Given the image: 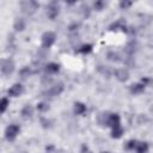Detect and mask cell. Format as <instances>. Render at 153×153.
Listing matches in <instances>:
<instances>
[{
	"label": "cell",
	"mask_w": 153,
	"mask_h": 153,
	"mask_svg": "<svg viewBox=\"0 0 153 153\" xmlns=\"http://www.w3.org/2000/svg\"><path fill=\"white\" fill-rule=\"evenodd\" d=\"M7 106H8V99L7 98H2L1 102H0V111H1V114H4L6 111Z\"/></svg>",
	"instance_id": "obj_21"
},
{
	"label": "cell",
	"mask_w": 153,
	"mask_h": 153,
	"mask_svg": "<svg viewBox=\"0 0 153 153\" xmlns=\"http://www.w3.org/2000/svg\"><path fill=\"white\" fill-rule=\"evenodd\" d=\"M59 71H60V66L57 63H55V62H50V63H48L45 66V72L49 73V74H55Z\"/></svg>",
	"instance_id": "obj_12"
},
{
	"label": "cell",
	"mask_w": 153,
	"mask_h": 153,
	"mask_svg": "<svg viewBox=\"0 0 153 153\" xmlns=\"http://www.w3.org/2000/svg\"><path fill=\"white\" fill-rule=\"evenodd\" d=\"M13 27H14L16 31H23L25 29V20L23 18H16Z\"/></svg>",
	"instance_id": "obj_14"
},
{
	"label": "cell",
	"mask_w": 153,
	"mask_h": 153,
	"mask_svg": "<svg viewBox=\"0 0 153 153\" xmlns=\"http://www.w3.org/2000/svg\"><path fill=\"white\" fill-rule=\"evenodd\" d=\"M14 71V63L11 59H5L1 61V73L4 75H10Z\"/></svg>",
	"instance_id": "obj_4"
},
{
	"label": "cell",
	"mask_w": 153,
	"mask_h": 153,
	"mask_svg": "<svg viewBox=\"0 0 153 153\" xmlns=\"http://www.w3.org/2000/svg\"><path fill=\"white\" fill-rule=\"evenodd\" d=\"M32 114H33V109H32V106L31 105H25L23 109H22V116H23V118H30L31 116H32Z\"/></svg>",
	"instance_id": "obj_15"
},
{
	"label": "cell",
	"mask_w": 153,
	"mask_h": 153,
	"mask_svg": "<svg viewBox=\"0 0 153 153\" xmlns=\"http://www.w3.org/2000/svg\"><path fill=\"white\" fill-rule=\"evenodd\" d=\"M108 59L110 60V61H120V56H118V54H116V53H112V51H110L109 54H108Z\"/></svg>",
	"instance_id": "obj_23"
},
{
	"label": "cell",
	"mask_w": 153,
	"mask_h": 153,
	"mask_svg": "<svg viewBox=\"0 0 153 153\" xmlns=\"http://www.w3.org/2000/svg\"><path fill=\"white\" fill-rule=\"evenodd\" d=\"M136 145H137V141L136 140H129L126 143V148L127 149H135L136 148Z\"/></svg>",
	"instance_id": "obj_22"
},
{
	"label": "cell",
	"mask_w": 153,
	"mask_h": 153,
	"mask_svg": "<svg viewBox=\"0 0 153 153\" xmlns=\"http://www.w3.org/2000/svg\"><path fill=\"white\" fill-rule=\"evenodd\" d=\"M147 81H148V79H142V81H141V82L131 85V87H130V92H131L133 94L141 93V92L145 90V86H146V82H147Z\"/></svg>",
	"instance_id": "obj_7"
},
{
	"label": "cell",
	"mask_w": 153,
	"mask_h": 153,
	"mask_svg": "<svg viewBox=\"0 0 153 153\" xmlns=\"http://www.w3.org/2000/svg\"><path fill=\"white\" fill-rule=\"evenodd\" d=\"M37 109H38L39 111H48V110H49V105H48L47 103H39V104L37 105Z\"/></svg>",
	"instance_id": "obj_25"
},
{
	"label": "cell",
	"mask_w": 153,
	"mask_h": 153,
	"mask_svg": "<svg viewBox=\"0 0 153 153\" xmlns=\"http://www.w3.org/2000/svg\"><path fill=\"white\" fill-rule=\"evenodd\" d=\"M135 151H136V153H147V151H148V145H147L146 142H137Z\"/></svg>",
	"instance_id": "obj_17"
},
{
	"label": "cell",
	"mask_w": 153,
	"mask_h": 153,
	"mask_svg": "<svg viewBox=\"0 0 153 153\" xmlns=\"http://www.w3.org/2000/svg\"><path fill=\"white\" fill-rule=\"evenodd\" d=\"M20 7H22V11L25 14L30 16V14H33L36 12V10L39 7V5L33 0H25V1L20 2Z\"/></svg>",
	"instance_id": "obj_1"
},
{
	"label": "cell",
	"mask_w": 153,
	"mask_h": 153,
	"mask_svg": "<svg viewBox=\"0 0 153 153\" xmlns=\"http://www.w3.org/2000/svg\"><path fill=\"white\" fill-rule=\"evenodd\" d=\"M104 6H105V2H104V1H96V2H94V8H96L97 11L103 10Z\"/></svg>",
	"instance_id": "obj_26"
},
{
	"label": "cell",
	"mask_w": 153,
	"mask_h": 153,
	"mask_svg": "<svg viewBox=\"0 0 153 153\" xmlns=\"http://www.w3.org/2000/svg\"><path fill=\"white\" fill-rule=\"evenodd\" d=\"M110 115L109 112H102L98 116V123L100 126H109V120H110Z\"/></svg>",
	"instance_id": "obj_11"
},
{
	"label": "cell",
	"mask_w": 153,
	"mask_h": 153,
	"mask_svg": "<svg viewBox=\"0 0 153 153\" xmlns=\"http://www.w3.org/2000/svg\"><path fill=\"white\" fill-rule=\"evenodd\" d=\"M7 92H8V96H11V97H18L23 92V86L20 84H14L13 86H11L8 88Z\"/></svg>",
	"instance_id": "obj_9"
},
{
	"label": "cell",
	"mask_w": 153,
	"mask_h": 153,
	"mask_svg": "<svg viewBox=\"0 0 153 153\" xmlns=\"http://www.w3.org/2000/svg\"><path fill=\"white\" fill-rule=\"evenodd\" d=\"M81 153H92V152L88 149V147H87L86 145H82V147H81Z\"/></svg>",
	"instance_id": "obj_27"
},
{
	"label": "cell",
	"mask_w": 153,
	"mask_h": 153,
	"mask_svg": "<svg viewBox=\"0 0 153 153\" xmlns=\"http://www.w3.org/2000/svg\"><path fill=\"white\" fill-rule=\"evenodd\" d=\"M122 134H123V128H122V127L115 128V129H112V131H111V136H112L114 139H120V137L122 136Z\"/></svg>",
	"instance_id": "obj_19"
},
{
	"label": "cell",
	"mask_w": 153,
	"mask_h": 153,
	"mask_svg": "<svg viewBox=\"0 0 153 153\" xmlns=\"http://www.w3.org/2000/svg\"><path fill=\"white\" fill-rule=\"evenodd\" d=\"M55 33L51 31H47L42 35V47L43 48H50L55 42Z\"/></svg>",
	"instance_id": "obj_3"
},
{
	"label": "cell",
	"mask_w": 153,
	"mask_h": 153,
	"mask_svg": "<svg viewBox=\"0 0 153 153\" xmlns=\"http://www.w3.org/2000/svg\"><path fill=\"white\" fill-rule=\"evenodd\" d=\"M103 153H108V152H103Z\"/></svg>",
	"instance_id": "obj_28"
},
{
	"label": "cell",
	"mask_w": 153,
	"mask_h": 153,
	"mask_svg": "<svg viewBox=\"0 0 153 153\" xmlns=\"http://www.w3.org/2000/svg\"><path fill=\"white\" fill-rule=\"evenodd\" d=\"M62 91H63V85H62V84H57V85L51 86V87H50L49 90H47L43 94L49 96V97H54V96H59Z\"/></svg>",
	"instance_id": "obj_6"
},
{
	"label": "cell",
	"mask_w": 153,
	"mask_h": 153,
	"mask_svg": "<svg viewBox=\"0 0 153 153\" xmlns=\"http://www.w3.org/2000/svg\"><path fill=\"white\" fill-rule=\"evenodd\" d=\"M74 112L76 115H82L86 112V105L84 103H80V102H75L74 103Z\"/></svg>",
	"instance_id": "obj_13"
},
{
	"label": "cell",
	"mask_w": 153,
	"mask_h": 153,
	"mask_svg": "<svg viewBox=\"0 0 153 153\" xmlns=\"http://www.w3.org/2000/svg\"><path fill=\"white\" fill-rule=\"evenodd\" d=\"M117 29H121L122 31H127V29H126V25H124L123 20H117L116 23H114L112 25H110V30H111V31L117 30Z\"/></svg>",
	"instance_id": "obj_16"
},
{
	"label": "cell",
	"mask_w": 153,
	"mask_h": 153,
	"mask_svg": "<svg viewBox=\"0 0 153 153\" xmlns=\"http://www.w3.org/2000/svg\"><path fill=\"white\" fill-rule=\"evenodd\" d=\"M19 74H20V76H22V79H26V78L31 74L30 67H24V68H22L20 72H19Z\"/></svg>",
	"instance_id": "obj_20"
},
{
	"label": "cell",
	"mask_w": 153,
	"mask_h": 153,
	"mask_svg": "<svg viewBox=\"0 0 153 153\" xmlns=\"http://www.w3.org/2000/svg\"><path fill=\"white\" fill-rule=\"evenodd\" d=\"M131 5H133L131 1H121V2H120V7H121L122 10H127V8L130 7Z\"/></svg>",
	"instance_id": "obj_24"
},
{
	"label": "cell",
	"mask_w": 153,
	"mask_h": 153,
	"mask_svg": "<svg viewBox=\"0 0 153 153\" xmlns=\"http://www.w3.org/2000/svg\"><path fill=\"white\" fill-rule=\"evenodd\" d=\"M92 50V44H82L76 51L80 53V54H87Z\"/></svg>",
	"instance_id": "obj_18"
},
{
	"label": "cell",
	"mask_w": 153,
	"mask_h": 153,
	"mask_svg": "<svg viewBox=\"0 0 153 153\" xmlns=\"http://www.w3.org/2000/svg\"><path fill=\"white\" fill-rule=\"evenodd\" d=\"M109 126L115 129V128H118L121 127V121H120V116L117 114H111L110 115V120H109Z\"/></svg>",
	"instance_id": "obj_10"
},
{
	"label": "cell",
	"mask_w": 153,
	"mask_h": 153,
	"mask_svg": "<svg viewBox=\"0 0 153 153\" xmlns=\"http://www.w3.org/2000/svg\"><path fill=\"white\" fill-rule=\"evenodd\" d=\"M19 131H20V128L18 124H10L5 130V136L8 141H13L19 134Z\"/></svg>",
	"instance_id": "obj_2"
},
{
	"label": "cell",
	"mask_w": 153,
	"mask_h": 153,
	"mask_svg": "<svg viewBox=\"0 0 153 153\" xmlns=\"http://www.w3.org/2000/svg\"><path fill=\"white\" fill-rule=\"evenodd\" d=\"M115 76H116V79L118 80V81H127L128 80V78H129V73H128V71L127 69H124V68H120V69H116L115 71Z\"/></svg>",
	"instance_id": "obj_8"
},
{
	"label": "cell",
	"mask_w": 153,
	"mask_h": 153,
	"mask_svg": "<svg viewBox=\"0 0 153 153\" xmlns=\"http://www.w3.org/2000/svg\"><path fill=\"white\" fill-rule=\"evenodd\" d=\"M59 12H60V7H59V4L56 1H51L47 6V14L50 19H55L59 16Z\"/></svg>",
	"instance_id": "obj_5"
}]
</instances>
